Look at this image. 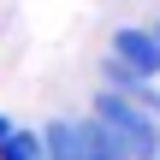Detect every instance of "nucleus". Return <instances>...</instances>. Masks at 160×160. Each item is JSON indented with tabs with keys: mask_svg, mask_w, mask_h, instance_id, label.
I'll list each match as a JSON object with an SVG mask.
<instances>
[{
	"mask_svg": "<svg viewBox=\"0 0 160 160\" xmlns=\"http://www.w3.org/2000/svg\"><path fill=\"white\" fill-rule=\"evenodd\" d=\"M89 119H101V125L113 131V142H119L131 160H154L160 154V95L154 89H131V95L101 89Z\"/></svg>",
	"mask_w": 160,
	"mask_h": 160,
	"instance_id": "f257e3e1",
	"label": "nucleus"
},
{
	"mask_svg": "<svg viewBox=\"0 0 160 160\" xmlns=\"http://www.w3.org/2000/svg\"><path fill=\"white\" fill-rule=\"evenodd\" d=\"M107 65H119L125 77H137V83H148L154 89L160 77V42L148 24H119V30H107Z\"/></svg>",
	"mask_w": 160,
	"mask_h": 160,
	"instance_id": "f03ea898",
	"label": "nucleus"
},
{
	"mask_svg": "<svg viewBox=\"0 0 160 160\" xmlns=\"http://www.w3.org/2000/svg\"><path fill=\"white\" fill-rule=\"evenodd\" d=\"M42 137V160H95V137H89V119H53Z\"/></svg>",
	"mask_w": 160,
	"mask_h": 160,
	"instance_id": "7ed1b4c3",
	"label": "nucleus"
},
{
	"mask_svg": "<svg viewBox=\"0 0 160 160\" xmlns=\"http://www.w3.org/2000/svg\"><path fill=\"white\" fill-rule=\"evenodd\" d=\"M0 160H42V137L24 131V125H12V137L0 142Z\"/></svg>",
	"mask_w": 160,
	"mask_h": 160,
	"instance_id": "20e7f679",
	"label": "nucleus"
},
{
	"mask_svg": "<svg viewBox=\"0 0 160 160\" xmlns=\"http://www.w3.org/2000/svg\"><path fill=\"white\" fill-rule=\"evenodd\" d=\"M6 137H12V119H6V113H0V142H6Z\"/></svg>",
	"mask_w": 160,
	"mask_h": 160,
	"instance_id": "39448f33",
	"label": "nucleus"
},
{
	"mask_svg": "<svg viewBox=\"0 0 160 160\" xmlns=\"http://www.w3.org/2000/svg\"><path fill=\"white\" fill-rule=\"evenodd\" d=\"M148 30H154V42H160V18H154V24H148Z\"/></svg>",
	"mask_w": 160,
	"mask_h": 160,
	"instance_id": "423d86ee",
	"label": "nucleus"
}]
</instances>
